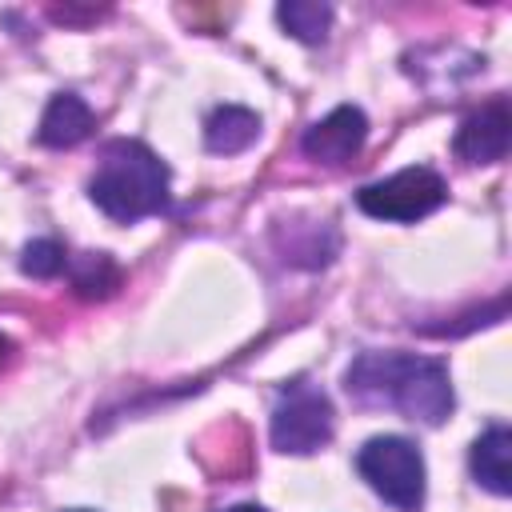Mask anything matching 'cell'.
Masks as SVG:
<instances>
[{"mask_svg":"<svg viewBox=\"0 0 512 512\" xmlns=\"http://www.w3.org/2000/svg\"><path fill=\"white\" fill-rule=\"evenodd\" d=\"M8 348H12V344H8V340H4V336H0V364H4V360H8Z\"/></svg>","mask_w":512,"mask_h":512,"instance_id":"15","label":"cell"},{"mask_svg":"<svg viewBox=\"0 0 512 512\" xmlns=\"http://www.w3.org/2000/svg\"><path fill=\"white\" fill-rule=\"evenodd\" d=\"M256 136H260V116L248 112V108H240V104L216 108V112L208 116V124H204V144H208L212 152H220V156L244 152Z\"/></svg>","mask_w":512,"mask_h":512,"instance_id":"10","label":"cell"},{"mask_svg":"<svg viewBox=\"0 0 512 512\" xmlns=\"http://www.w3.org/2000/svg\"><path fill=\"white\" fill-rule=\"evenodd\" d=\"M228 512H264L260 504H236V508H228Z\"/></svg>","mask_w":512,"mask_h":512,"instance_id":"14","label":"cell"},{"mask_svg":"<svg viewBox=\"0 0 512 512\" xmlns=\"http://www.w3.org/2000/svg\"><path fill=\"white\" fill-rule=\"evenodd\" d=\"M364 136H368L364 112L352 104H340L304 132V156L316 164H348L360 152Z\"/></svg>","mask_w":512,"mask_h":512,"instance_id":"6","label":"cell"},{"mask_svg":"<svg viewBox=\"0 0 512 512\" xmlns=\"http://www.w3.org/2000/svg\"><path fill=\"white\" fill-rule=\"evenodd\" d=\"M72 512H88V508H72Z\"/></svg>","mask_w":512,"mask_h":512,"instance_id":"16","label":"cell"},{"mask_svg":"<svg viewBox=\"0 0 512 512\" xmlns=\"http://www.w3.org/2000/svg\"><path fill=\"white\" fill-rule=\"evenodd\" d=\"M512 140V116H508V100H492L480 112H472L460 132H456V156L468 164H496L504 160Z\"/></svg>","mask_w":512,"mask_h":512,"instance_id":"7","label":"cell"},{"mask_svg":"<svg viewBox=\"0 0 512 512\" xmlns=\"http://www.w3.org/2000/svg\"><path fill=\"white\" fill-rule=\"evenodd\" d=\"M88 132H92V108L76 92L52 96L48 108H44V116H40V128H36L40 144H48V148H72Z\"/></svg>","mask_w":512,"mask_h":512,"instance_id":"8","label":"cell"},{"mask_svg":"<svg viewBox=\"0 0 512 512\" xmlns=\"http://www.w3.org/2000/svg\"><path fill=\"white\" fill-rule=\"evenodd\" d=\"M276 16L304 44H320L324 32H328V24H332V8L328 4H316V0H288V4L276 8Z\"/></svg>","mask_w":512,"mask_h":512,"instance_id":"11","label":"cell"},{"mask_svg":"<svg viewBox=\"0 0 512 512\" xmlns=\"http://www.w3.org/2000/svg\"><path fill=\"white\" fill-rule=\"evenodd\" d=\"M332 440V404L316 384H288L272 408V444L304 456Z\"/></svg>","mask_w":512,"mask_h":512,"instance_id":"5","label":"cell"},{"mask_svg":"<svg viewBox=\"0 0 512 512\" xmlns=\"http://www.w3.org/2000/svg\"><path fill=\"white\" fill-rule=\"evenodd\" d=\"M64 264H68V256H64V248H60L56 240H32V244L24 248V256H20V268H24L28 276H40V280L64 272Z\"/></svg>","mask_w":512,"mask_h":512,"instance_id":"13","label":"cell"},{"mask_svg":"<svg viewBox=\"0 0 512 512\" xmlns=\"http://www.w3.org/2000/svg\"><path fill=\"white\" fill-rule=\"evenodd\" d=\"M72 284L80 288V296H108L120 288V268L104 256V252H88L76 272H72Z\"/></svg>","mask_w":512,"mask_h":512,"instance_id":"12","label":"cell"},{"mask_svg":"<svg viewBox=\"0 0 512 512\" xmlns=\"http://www.w3.org/2000/svg\"><path fill=\"white\" fill-rule=\"evenodd\" d=\"M444 196H448V188H444L440 172H432L424 164H412V168H400L388 180L364 184L356 192V204L372 220H400V224H408V220H420V216L436 212L444 204Z\"/></svg>","mask_w":512,"mask_h":512,"instance_id":"4","label":"cell"},{"mask_svg":"<svg viewBox=\"0 0 512 512\" xmlns=\"http://www.w3.org/2000/svg\"><path fill=\"white\" fill-rule=\"evenodd\" d=\"M468 464H472L476 484H484V488L496 492V496H508V488H512V432H508L504 424L488 428V432L472 444Z\"/></svg>","mask_w":512,"mask_h":512,"instance_id":"9","label":"cell"},{"mask_svg":"<svg viewBox=\"0 0 512 512\" xmlns=\"http://www.w3.org/2000/svg\"><path fill=\"white\" fill-rule=\"evenodd\" d=\"M348 396L364 408H400L408 420L440 424L452 412L448 368L408 352H364L348 368Z\"/></svg>","mask_w":512,"mask_h":512,"instance_id":"1","label":"cell"},{"mask_svg":"<svg viewBox=\"0 0 512 512\" xmlns=\"http://www.w3.org/2000/svg\"><path fill=\"white\" fill-rule=\"evenodd\" d=\"M88 196L120 224L144 220L168 204V168L140 140H112L96 164Z\"/></svg>","mask_w":512,"mask_h":512,"instance_id":"2","label":"cell"},{"mask_svg":"<svg viewBox=\"0 0 512 512\" xmlns=\"http://www.w3.org/2000/svg\"><path fill=\"white\" fill-rule=\"evenodd\" d=\"M360 476L376 496L396 504L400 512H416L424 500V456L404 436H372L356 456Z\"/></svg>","mask_w":512,"mask_h":512,"instance_id":"3","label":"cell"}]
</instances>
